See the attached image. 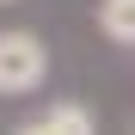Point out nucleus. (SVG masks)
I'll return each instance as SVG.
<instances>
[{"instance_id": "obj_4", "label": "nucleus", "mask_w": 135, "mask_h": 135, "mask_svg": "<svg viewBox=\"0 0 135 135\" xmlns=\"http://www.w3.org/2000/svg\"><path fill=\"white\" fill-rule=\"evenodd\" d=\"M0 6H18V0H0Z\"/></svg>"}, {"instance_id": "obj_3", "label": "nucleus", "mask_w": 135, "mask_h": 135, "mask_svg": "<svg viewBox=\"0 0 135 135\" xmlns=\"http://www.w3.org/2000/svg\"><path fill=\"white\" fill-rule=\"evenodd\" d=\"M12 135H49V129H43V117H37V123H25V129H12Z\"/></svg>"}, {"instance_id": "obj_1", "label": "nucleus", "mask_w": 135, "mask_h": 135, "mask_svg": "<svg viewBox=\"0 0 135 135\" xmlns=\"http://www.w3.org/2000/svg\"><path fill=\"white\" fill-rule=\"evenodd\" d=\"M43 80H49V43L25 25L0 31V98H31Z\"/></svg>"}, {"instance_id": "obj_2", "label": "nucleus", "mask_w": 135, "mask_h": 135, "mask_svg": "<svg viewBox=\"0 0 135 135\" xmlns=\"http://www.w3.org/2000/svg\"><path fill=\"white\" fill-rule=\"evenodd\" d=\"M98 31L123 49H135V0H98Z\"/></svg>"}]
</instances>
